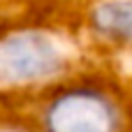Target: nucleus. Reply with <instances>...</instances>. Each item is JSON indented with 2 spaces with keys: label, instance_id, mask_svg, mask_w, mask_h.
I'll list each match as a JSON object with an SVG mask.
<instances>
[{
  "label": "nucleus",
  "instance_id": "obj_1",
  "mask_svg": "<svg viewBox=\"0 0 132 132\" xmlns=\"http://www.w3.org/2000/svg\"><path fill=\"white\" fill-rule=\"evenodd\" d=\"M12 95L21 100L23 132H132V97L104 74L70 72Z\"/></svg>",
  "mask_w": 132,
  "mask_h": 132
},
{
  "label": "nucleus",
  "instance_id": "obj_2",
  "mask_svg": "<svg viewBox=\"0 0 132 132\" xmlns=\"http://www.w3.org/2000/svg\"><path fill=\"white\" fill-rule=\"evenodd\" d=\"M72 58L63 42L42 26L0 30V88L30 90L67 77Z\"/></svg>",
  "mask_w": 132,
  "mask_h": 132
},
{
  "label": "nucleus",
  "instance_id": "obj_3",
  "mask_svg": "<svg viewBox=\"0 0 132 132\" xmlns=\"http://www.w3.org/2000/svg\"><path fill=\"white\" fill-rule=\"evenodd\" d=\"M90 37L116 51H132V0H95L84 14Z\"/></svg>",
  "mask_w": 132,
  "mask_h": 132
}]
</instances>
